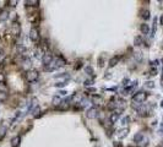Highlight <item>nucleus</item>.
Here are the masks:
<instances>
[{
  "instance_id": "nucleus-23",
  "label": "nucleus",
  "mask_w": 163,
  "mask_h": 147,
  "mask_svg": "<svg viewBox=\"0 0 163 147\" xmlns=\"http://www.w3.org/2000/svg\"><path fill=\"white\" fill-rule=\"evenodd\" d=\"M38 1H26V5H31V6H34V5H38Z\"/></svg>"
},
{
  "instance_id": "nucleus-14",
  "label": "nucleus",
  "mask_w": 163,
  "mask_h": 147,
  "mask_svg": "<svg viewBox=\"0 0 163 147\" xmlns=\"http://www.w3.org/2000/svg\"><path fill=\"white\" fill-rule=\"evenodd\" d=\"M60 103H61V99H60V97H58V96H54L53 97V104L54 105H60Z\"/></svg>"
},
{
  "instance_id": "nucleus-13",
  "label": "nucleus",
  "mask_w": 163,
  "mask_h": 147,
  "mask_svg": "<svg viewBox=\"0 0 163 147\" xmlns=\"http://www.w3.org/2000/svg\"><path fill=\"white\" fill-rule=\"evenodd\" d=\"M141 17L145 18V20H148V18H150V11L148 10H142L141 11Z\"/></svg>"
},
{
  "instance_id": "nucleus-12",
  "label": "nucleus",
  "mask_w": 163,
  "mask_h": 147,
  "mask_svg": "<svg viewBox=\"0 0 163 147\" xmlns=\"http://www.w3.org/2000/svg\"><path fill=\"white\" fill-rule=\"evenodd\" d=\"M39 113H40V108L38 107V105H36L34 109L32 110V115H33L34 118H37V117L39 115Z\"/></svg>"
},
{
  "instance_id": "nucleus-2",
  "label": "nucleus",
  "mask_w": 163,
  "mask_h": 147,
  "mask_svg": "<svg viewBox=\"0 0 163 147\" xmlns=\"http://www.w3.org/2000/svg\"><path fill=\"white\" fill-rule=\"evenodd\" d=\"M26 79L28 82H34L38 80V72L34 71V70H31V71H27L26 72Z\"/></svg>"
},
{
  "instance_id": "nucleus-20",
  "label": "nucleus",
  "mask_w": 163,
  "mask_h": 147,
  "mask_svg": "<svg viewBox=\"0 0 163 147\" xmlns=\"http://www.w3.org/2000/svg\"><path fill=\"white\" fill-rule=\"evenodd\" d=\"M6 132V126L5 125H1L0 126V136H4Z\"/></svg>"
},
{
  "instance_id": "nucleus-27",
  "label": "nucleus",
  "mask_w": 163,
  "mask_h": 147,
  "mask_svg": "<svg viewBox=\"0 0 163 147\" xmlns=\"http://www.w3.org/2000/svg\"><path fill=\"white\" fill-rule=\"evenodd\" d=\"M128 121H129V118H124V119H123V125L128 124Z\"/></svg>"
},
{
  "instance_id": "nucleus-16",
  "label": "nucleus",
  "mask_w": 163,
  "mask_h": 147,
  "mask_svg": "<svg viewBox=\"0 0 163 147\" xmlns=\"http://www.w3.org/2000/svg\"><path fill=\"white\" fill-rule=\"evenodd\" d=\"M0 92H3V93H6L7 92V87L4 82H0Z\"/></svg>"
},
{
  "instance_id": "nucleus-8",
  "label": "nucleus",
  "mask_w": 163,
  "mask_h": 147,
  "mask_svg": "<svg viewBox=\"0 0 163 147\" xmlns=\"http://www.w3.org/2000/svg\"><path fill=\"white\" fill-rule=\"evenodd\" d=\"M20 141H21V137L20 136H15L13 139L11 140V146L12 147H17L20 145Z\"/></svg>"
},
{
  "instance_id": "nucleus-28",
  "label": "nucleus",
  "mask_w": 163,
  "mask_h": 147,
  "mask_svg": "<svg viewBox=\"0 0 163 147\" xmlns=\"http://www.w3.org/2000/svg\"><path fill=\"white\" fill-rule=\"evenodd\" d=\"M55 86H57V87H64V86H65V84H64V82H60V84H57Z\"/></svg>"
},
{
  "instance_id": "nucleus-3",
  "label": "nucleus",
  "mask_w": 163,
  "mask_h": 147,
  "mask_svg": "<svg viewBox=\"0 0 163 147\" xmlns=\"http://www.w3.org/2000/svg\"><path fill=\"white\" fill-rule=\"evenodd\" d=\"M97 115H98V109L96 107H92V108L87 109L86 117H87L88 119H94V118H97Z\"/></svg>"
},
{
  "instance_id": "nucleus-7",
  "label": "nucleus",
  "mask_w": 163,
  "mask_h": 147,
  "mask_svg": "<svg viewBox=\"0 0 163 147\" xmlns=\"http://www.w3.org/2000/svg\"><path fill=\"white\" fill-rule=\"evenodd\" d=\"M142 140H143V134H142V132H137V134L134 136V141L136 142V144L142 142Z\"/></svg>"
},
{
  "instance_id": "nucleus-17",
  "label": "nucleus",
  "mask_w": 163,
  "mask_h": 147,
  "mask_svg": "<svg viewBox=\"0 0 163 147\" xmlns=\"http://www.w3.org/2000/svg\"><path fill=\"white\" fill-rule=\"evenodd\" d=\"M120 132L121 134H118V137H119V139H123L124 136L128 135V129H124V130H121Z\"/></svg>"
},
{
  "instance_id": "nucleus-1",
  "label": "nucleus",
  "mask_w": 163,
  "mask_h": 147,
  "mask_svg": "<svg viewBox=\"0 0 163 147\" xmlns=\"http://www.w3.org/2000/svg\"><path fill=\"white\" fill-rule=\"evenodd\" d=\"M146 98H147V94L145 92H137L136 94L133 96V102L137 104H142L146 100Z\"/></svg>"
},
{
  "instance_id": "nucleus-5",
  "label": "nucleus",
  "mask_w": 163,
  "mask_h": 147,
  "mask_svg": "<svg viewBox=\"0 0 163 147\" xmlns=\"http://www.w3.org/2000/svg\"><path fill=\"white\" fill-rule=\"evenodd\" d=\"M42 60H43V64L44 65H49V64H51L52 61H53V57H52V54H44L43 55V58H42Z\"/></svg>"
},
{
  "instance_id": "nucleus-24",
  "label": "nucleus",
  "mask_w": 163,
  "mask_h": 147,
  "mask_svg": "<svg viewBox=\"0 0 163 147\" xmlns=\"http://www.w3.org/2000/svg\"><path fill=\"white\" fill-rule=\"evenodd\" d=\"M146 87H148V88H153V87H155V85H153L152 81H148V82H146Z\"/></svg>"
},
{
  "instance_id": "nucleus-21",
  "label": "nucleus",
  "mask_w": 163,
  "mask_h": 147,
  "mask_svg": "<svg viewBox=\"0 0 163 147\" xmlns=\"http://www.w3.org/2000/svg\"><path fill=\"white\" fill-rule=\"evenodd\" d=\"M85 70H86V72H87L88 75H93V69L91 66H86Z\"/></svg>"
},
{
  "instance_id": "nucleus-18",
  "label": "nucleus",
  "mask_w": 163,
  "mask_h": 147,
  "mask_svg": "<svg viewBox=\"0 0 163 147\" xmlns=\"http://www.w3.org/2000/svg\"><path fill=\"white\" fill-rule=\"evenodd\" d=\"M7 99V93H3V92H0V102H5Z\"/></svg>"
},
{
  "instance_id": "nucleus-9",
  "label": "nucleus",
  "mask_w": 163,
  "mask_h": 147,
  "mask_svg": "<svg viewBox=\"0 0 163 147\" xmlns=\"http://www.w3.org/2000/svg\"><path fill=\"white\" fill-rule=\"evenodd\" d=\"M119 117H120V113H118V112H114L110 115V119H109V121L110 123H117V120L119 119Z\"/></svg>"
},
{
  "instance_id": "nucleus-22",
  "label": "nucleus",
  "mask_w": 163,
  "mask_h": 147,
  "mask_svg": "<svg viewBox=\"0 0 163 147\" xmlns=\"http://www.w3.org/2000/svg\"><path fill=\"white\" fill-rule=\"evenodd\" d=\"M27 66H31V60H30V59H25V60H24V67H27Z\"/></svg>"
},
{
  "instance_id": "nucleus-6",
  "label": "nucleus",
  "mask_w": 163,
  "mask_h": 147,
  "mask_svg": "<svg viewBox=\"0 0 163 147\" xmlns=\"http://www.w3.org/2000/svg\"><path fill=\"white\" fill-rule=\"evenodd\" d=\"M140 31H141L143 34H147L148 32H150V26H148L147 24H142L141 26H140Z\"/></svg>"
},
{
  "instance_id": "nucleus-26",
  "label": "nucleus",
  "mask_w": 163,
  "mask_h": 147,
  "mask_svg": "<svg viewBox=\"0 0 163 147\" xmlns=\"http://www.w3.org/2000/svg\"><path fill=\"white\" fill-rule=\"evenodd\" d=\"M92 85V81L91 80H86L85 81V86H91Z\"/></svg>"
},
{
  "instance_id": "nucleus-19",
  "label": "nucleus",
  "mask_w": 163,
  "mask_h": 147,
  "mask_svg": "<svg viewBox=\"0 0 163 147\" xmlns=\"http://www.w3.org/2000/svg\"><path fill=\"white\" fill-rule=\"evenodd\" d=\"M140 44H142V38L140 36H137L135 38V45H140Z\"/></svg>"
},
{
  "instance_id": "nucleus-15",
  "label": "nucleus",
  "mask_w": 163,
  "mask_h": 147,
  "mask_svg": "<svg viewBox=\"0 0 163 147\" xmlns=\"http://www.w3.org/2000/svg\"><path fill=\"white\" fill-rule=\"evenodd\" d=\"M92 102H93V104H101L102 103V98L99 97V96H94V97L92 98Z\"/></svg>"
},
{
  "instance_id": "nucleus-25",
  "label": "nucleus",
  "mask_w": 163,
  "mask_h": 147,
  "mask_svg": "<svg viewBox=\"0 0 163 147\" xmlns=\"http://www.w3.org/2000/svg\"><path fill=\"white\" fill-rule=\"evenodd\" d=\"M4 58H5V54H4L3 52H0V64L3 63V60H4Z\"/></svg>"
},
{
  "instance_id": "nucleus-11",
  "label": "nucleus",
  "mask_w": 163,
  "mask_h": 147,
  "mask_svg": "<svg viewBox=\"0 0 163 147\" xmlns=\"http://www.w3.org/2000/svg\"><path fill=\"white\" fill-rule=\"evenodd\" d=\"M118 61H119V57H113L109 60V66H115Z\"/></svg>"
},
{
  "instance_id": "nucleus-10",
  "label": "nucleus",
  "mask_w": 163,
  "mask_h": 147,
  "mask_svg": "<svg viewBox=\"0 0 163 147\" xmlns=\"http://www.w3.org/2000/svg\"><path fill=\"white\" fill-rule=\"evenodd\" d=\"M7 18H9V12L6 10H3L0 12V21H5Z\"/></svg>"
},
{
  "instance_id": "nucleus-4",
  "label": "nucleus",
  "mask_w": 163,
  "mask_h": 147,
  "mask_svg": "<svg viewBox=\"0 0 163 147\" xmlns=\"http://www.w3.org/2000/svg\"><path fill=\"white\" fill-rule=\"evenodd\" d=\"M39 38V33H38V30L34 28V27H32L30 31V39L33 40V42H36V40H38Z\"/></svg>"
}]
</instances>
